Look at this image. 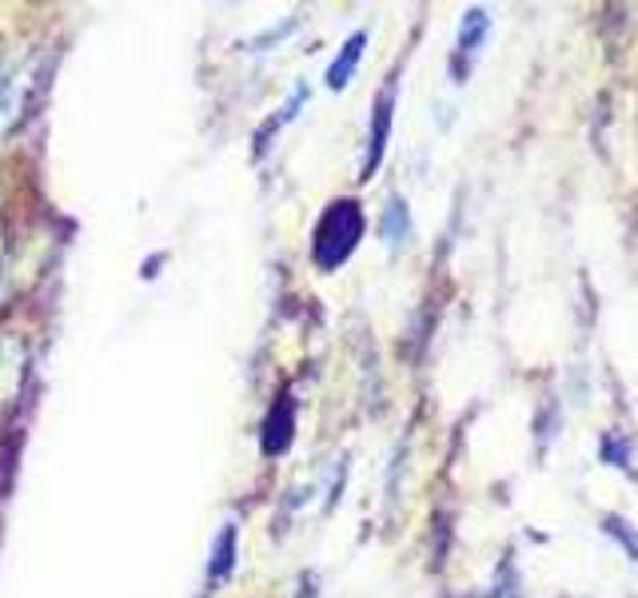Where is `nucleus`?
Segmentation results:
<instances>
[{
  "instance_id": "nucleus-1",
  "label": "nucleus",
  "mask_w": 638,
  "mask_h": 598,
  "mask_svg": "<svg viewBox=\"0 0 638 598\" xmlns=\"http://www.w3.org/2000/svg\"><path fill=\"white\" fill-rule=\"evenodd\" d=\"M359 232H363V216L352 200H340L332 208L323 212V220L316 228V264L319 268H335L352 256Z\"/></svg>"
},
{
  "instance_id": "nucleus-2",
  "label": "nucleus",
  "mask_w": 638,
  "mask_h": 598,
  "mask_svg": "<svg viewBox=\"0 0 638 598\" xmlns=\"http://www.w3.org/2000/svg\"><path fill=\"white\" fill-rule=\"evenodd\" d=\"M387 128H392V88H387L380 97V104H375V128H371V152H368V164H363V180L375 171L383 148H387Z\"/></svg>"
},
{
  "instance_id": "nucleus-3",
  "label": "nucleus",
  "mask_w": 638,
  "mask_h": 598,
  "mask_svg": "<svg viewBox=\"0 0 638 598\" xmlns=\"http://www.w3.org/2000/svg\"><path fill=\"white\" fill-rule=\"evenodd\" d=\"M359 56H363V37H352L347 40V49H344V56L328 68V85L332 88H344L347 85V76L356 73V64H359Z\"/></svg>"
},
{
  "instance_id": "nucleus-4",
  "label": "nucleus",
  "mask_w": 638,
  "mask_h": 598,
  "mask_svg": "<svg viewBox=\"0 0 638 598\" xmlns=\"http://www.w3.org/2000/svg\"><path fill=\"white\" fill-rule=\"evenodd\" d=\"M483 33H487V13H478V9H471L463 21V37H459V52L463 56H471L475 52V44L483 40Z\"/></svg>"
},
{
  "instance_id": "nucleus-5",
  "label": "nucleus",
  "mask_w": 638,
  "mask_h": 598,
  "mask_svg": "<svg viewBox=\"0 0 638 598\" xmlns=\"http://www.w3.org/2000/svg\"><path fill=\"white\" fill-rule=\"evenodd\" d=\"M383 232L392 244H399V236H407V212L399 200H392V208H387V220H383Z\"/></svg>"
}]
</instances>
